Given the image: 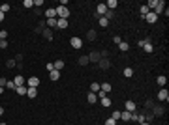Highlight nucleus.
I'll return each mask as SVG.
<instances>
[{"label":"nucleus","mask_w":169,"mask_h":125,"mask_svg":"<svg viewBox=\"0 0 169 125\" xmlns=\"http://www.w3.org/2000/svg\"><path fill=\"white\" fill-rule=\"evenodd\" d=\"M143 19H145V21H147V22H150V24H154V22L158 21V15H156L154 11H148V13L145 15V17H143Z\"/></svg>","instance_id":"nucleus-4"},{"label":"nucleus","mask_w":169,"mask_h":125,"mask_svg":"<svg viewBox=\"0 0 169 125\" xmlns=\"http://www.w3.org/2000/svg\"><path fill=\"white\" fill-rule=\"evenodd\" d=\"M15 92H17L19 95H27V92H28V86H19V88H15Z\"/></svg>","instance_id":"nucleus-21"},{"label":"nucleus","mask_w":169,"mask_h":125,"mask_svg":"<svg viewBox=\"0 0 169 125\" xmlns=\"http://www.w3.org/2000/svg\"><path fill=\"white\" fill-rule=\"evenodd\" d=\"M115 17V11H111V9H107V13H105V19L109 21V19H113Z\"/></svg>","instance_id":"nucleus-37"},{"label":"nucleus","mask_w":169,"mask_h":125,"mask_svg":"<svg viewBox=\"0 0 169 125\" xmlns=\"http://www.w3.org/2000/svg\"><path fill=\"white\" fill-rule=\"evenodd\" d=\"M124 77H126V79L134 77V69H132V67H126V69H124Z\"/></svg>","instance_id":"nucleus-31"},{"label":"nucleus","mask_w":169,"mask_h":125,"mask_svg":"<svg viewBox=\"0 0 169 125\" xmlns=\"http://www.w3.org/2000/svg\"><path fill=\"white\" fill-rule=\"evenodd\" d=\"M0 49H8V41H0Z\"/></svg>","instance_id":"nucleus-45"},{"label":"nucleus","mask_w":169,"mask_h":125,"mask_svg":"<svg viewBox=\"0 0 169 125\" xmlns=\"http://www.w3.org/2000/svg\"><path fill=\"white\" fill-rule=\"evenodd\" d=\"M34 6H38V8H40V6H43V0H34Z\"/></svg>","instance_id":"nucleus-46"},{"label":"nucleus","mask_w":169,"mask_h":125,"mask_svg":"<svg viewBox=\"0 0 169 125\" xmlns=\"http://www.w3.org/2000/svg\"><path fill=\"white\" fill-rule=\"evenodd\" d=\"M57 28H60V30L68 28V19H57Z\"/></svg>","instance_id":"nucleus-11"},{"label":"nucleus","mask_w":169,"mask_h":125,"mask_svg":"<svg viewBox=\"0 0 169 125\" xmlns=\"http://www.w3.org/2000/svg\"><path fill=\"white\" fill-rule=\"evenodd\" d=\"M158 99H160V101H169V92H167V88H162L160 92H158Z\"/></svg>","instance_id":"nucleus-7"},{"label":"nucleus","mask_w":169,"mask_h":125,"mask_svg":"<svg viewBox=\"0 0 169 125\" xmlns=\"http://www.w3.org/2000/svg\"><path fill=\"white\" fill-rule=\"evenodd\" d=\"M70 45L73 47V49H81V47H83V39H81V37H77V36H73V37L70 39Z\"/></svg>","instance_id":"nucleus-2"},{"label":"nucleus","mask_w":169,"mask_h":125,"mask_svg":"<svg viewBox=\"0 0 169 125\" xmlns=\"http://www.w3.org/2000/svg\"><path fill=\"white\" fill-rule=\"evenodd\" d=\"M105 125H116V121L113 118H109V120H105Z\"/></svg>","instance_id":"nucleus-43"},{"label":"nucleus","mask_w":169,"mask_h":125,"mask_svg":"<svg viewBox=\"0 0 169 125\" xmlns=\"http://www.w3.org/2000/svg\"><path fill=\"white\" fill-rule=\"evenodd\" d=\"M6 82H8L6 79H0V86H2V88H6Z\"/></svg>","instance_id":"nucleus-48"},{"label":"nucleus","mask_w":169,"mask_h":125,"mask_svg":"<svg viewBox=\"0 0 169 125\" xmlns=\"http://www.w3.org/2000/svg\"><path fill=\"white\" fill-rule=\"evenodd\" d=\"M156 82H158V86H160V88H165V84H167V79H165V75H160L158 79H156Z\"/></svg>","instance_id":"nucleus-14"},{"label":"nucleus","mask_w":169,"mask_h":125,"mask_svg":"<svg viewBox=\"0 0 169 125\" xmlns=\"http://www.w3.org/2000/svg\"><path fill=\"white\" fill-rule=\"evenodd\" d=\"M139 11H141V17H145V15H147L148 11H150V9H148L147 6H141V8H139Z\"/></svg>","instance_id":"nucleus-35"},{"label":"nucleus","mask_w":169,"mask_h":125,"mask_svg":"<svg viewBox=\"0 0 169 125\" xmlns=\"http://www.w3.org/2000/svg\"><path fill=\"white\" fill-rule=\"evenodd\" d=\"M9 9H11V6H9V4H0V11H2V13H8V11H9Z\"/></svg>","instance_id":"nucleus-28"},{"label":"nucleus","mask_w":169,"mask_h":125,"mask_svg":"<svg viewBox=\"0 0 169 125\" xmlns=\"http://www.w3.org/2000/svg\"><path fill=\"white\" fill-rule=\"evenodd\" d=\"M45 17L47 19H57V9L55 8H47L45 9Z\"/></svg>","instance_id":"nucleus-10"},{"label":"nucleus","mask_w":169,"mask_h":125,"mask_svg":"<svg viewBox=\"0 0 169 125\" xmlns=\"http://www.w3.org/2000/svg\"><path fill=\"white\" fill-rule=\"evenodd\" d=\"M53 65H55V69H57V71H62L66 63H64L62 60H57V62H53Z\"/></svg>","instance_id":"nucleus-19"},{"label":"nucleus","mask_w":169,"mask_h":125,"mask_svg":"<svg viewBox=\"0 0 169 125\" xmlns=\"http://www.w3.org/2000/svg\"><path fill=\"white\" fill-rule=\"evenodd\" d=\"M47 28H57V19H47Z\"/></svg>","instance_id":"nucleus-27"},{"label":"nucleus","mask_w":169,"mask_h":125,"mask_svg":"<svg viewBox=\"0 0 169 125\" xmlns=\"http://www.w3.org/2000/svg\"><path fill=\"white\" fill-rule=\"evenodd\" d=\"M27 86L28 88H38V86H40V79H38V77H30L27 80Z\"/></svg>","instance_id":"nucleus-5"},{"label":"nucleus","mask_w":169,"mask_h":125,"mask_svg":"<svg viewBox=\"0 0 169 125\" xmlns=\"http://www.w3.org/2000/svg\"><path fill=\"white\" fill-rule=\"evenodd\" d=\"M120 112H122V110H113V114H111V118H113V120H120Z\"/></svg>","instance_id":"nucleus-34"},{"label":"nucleus","mask_w":169,"mask_h":125,"mask_svg":"<svg viewBox=\"0 0 169 125\" xmlns=\"http://www.w3.org/2000/svg\"><path fill=\"white\" fill-rule=\"evenodd\" d=\"M164 9H165V2L164 0H158V4H156V8L152 9L156 15H160V13H164Z\"/></svg>","instance_id":"nucleus-3"},{"label":"nucleus","mask_w":169,"mask_h":125,"mask_svg":"<svg viewBox=\"0 0 169 125\" xmlns=\"http://www.w3.org/2000/svg\"><path fill=\"white\" fill-rule=\"evenodd\" d=\"M124 110H128V112H132V114H134V112L137 110V105H135V101H126Z\"/></svg>","instance_id":"nucleus-6"},{"label":"nucleus","mask_w":169,"mask_h":125,"mask_svg":"<svg viewBox=\"0 0 169 125\" xmlns=\"http://www.w3.org/2000/svg\"><path fill=\"white\" fill-rule=\"evenodd\" d=\"M100 88H102V92H103V94H109V92L113 90V86L109 84V82H103V84H100Z\"/></svg>","instance_id":"nucleus-16"},{"label":"nucleus","mask_w":169,"mask_h":125,"mask_svg":"<svg viewBox=\"0 0 169 125\" xmlns=\"http://www.w3.org/2000/svg\"><path fill=\"white\" fill-rule=\"evenodd\" d=\"M4 17H6V15H4V13H2V11H0V22L4 21Z\"/></svg>","instance_id":"nucleus-49"},{"label":"nucleus","mask_w":169,"mask_h":125,"mask_svg":"<svg viewBox=\"0 0 169 125\" xmlns=\"http://www.w3.org/2000/svg\"><path fill=\"white\" fill-rule=\"evenodd\" d=\"M139 125H150V123H148V121H143V123H139Z\"/></svg>","instance_id":"nucleus-50"},{"label":"nucleus","mask_w":169,"mask_h":125,"mask_svg":"<svg viewBox=\"0 0 169 125\" xmlns=\"http://www.w3.org/2000/svg\"><path fill=\"white\" fill-rule=\"evenodd\" d=\"M57 9V17L58 19H68L70 17V9L66 8V6H58V8H55Z\"/></svg>","instance_id":"nucleus-1"},{"label":"nucleus","mask_w":169,"mask_h":125,"mask_svg":"<svg viewBox=\"0 0 169 125\" xmlns=\"http://www.w3.org/2000/svg\"><path fill=\"white\" fill-rule=\"evenodd\" d=\"M25 77L23 75H15V79H13V84H15V88H19V86H25Z\"/></svg>","instance_id":"nucleus-9"},{"label":"nucleus","mask_w":169,"mask_h":125,"mask_svg":"<svg viewBox=\"0 0 169 125\" xmlns=\"http://www.w3.org/2000/svg\"><path fill=\"white\" fill-rule=\"evenodd\" d=\"M27 95L30 99H34V97H38V88H28V92H27Z\"/></svg>","instance_id":"nucleus-20"},{"label":"nucleus","mask_w":169,"mask_h":125,"mask_svg":"<svg viewBox=\"0 0 169 125\" xmlns=\"http://www.w3.org/2000/svg\"><path fill=\"white\" fill-rule=\"evenodd\" d=\"M6 88H8V90H15V84H13V80H8V82H6Z\"/></svg>","instance_id":"nucleus-39"},{"label":"nucleus","mask_w":169,"mask_h":125,"mask_svg":"<svg viewBox=\"0 0 169 125\" xmlns=\"http://www.w3.org/2000/svg\"><path fill=\"white\" fill-rule=\"evenodd\" d=\"M135 121H139V123H143V121H145V114H137V118H135Z\"/></svg>","instance_id":"nucleus-41"},{"label":"nucleus","mask_w":169,"mask_h":125,"mask_svg":"<svg viewBox=\"0 0 169 125\" xmlns=\"http://www.w3.org/2000/svg\"><path fill=\"white\" fill-rule=\"evenodd\" d=\"M118 49H120V50H124V52H126V50H130V45L126 43V41H120V43H118Z\"/></svg>","instance_id":"nucleus-29"},{"label":"nucleus","mask_w":169,"mask_h":125,"mask_svg":"<svg viewBox=\"0 0 169 125\" xmlns=\"http://www.w3.org/2000/svg\"><path fill=\"white\" fill-rule=\"evenodd\" d=\"M2 114H4V108H2V107H0V116H2Z\"/></svg>","instance_id":"nucleus-52"},{"label":"nucleus","mask_w":169,"mask_h":125,"mask_svg":"<svg viewBox=\"0 0 169 125\" xmlns=\"http://www.w3.org/2000/svg\"><path fill=\"white\" fill-rule=\"evenodd\" d=\"M41 36H45V39H47V41H51V39H53V32H51V28H43Z\"/></svg>","instance_id":"nucleus-15"},{"label":"nucleus","mask_w":169,"mask_h":125,"mask_svg":"<svg viewBox=\"0 0 169 125\" xmlns=\"http://www.w3.org/2000/svg\"><path fill=\"white\" fill-rule=\"evenodd\" d=\"M100 90H102V88H100L98 82H92V84H90V92H92V94H98Z\"/></svg>","instance_id":"nucleus-23"},{"label":"nucleus","mask_w":169,"mask_h":125,"mask_svg":"<svg viewBox=\"0 0 169 125\" xmlns=\"http://www.w3.org/2000/svg\"><path fill=\"white\" fill-rule=\"evenodd\" d=\"M154 114H156V116H162V114H164V108H162V107H156L154 108Z\"/></svg>","instance_id":"nucleus-38"},{"label":"nucleus","mask_w":169,"mask_h":125,"mask_svg":"<svg viewBox=\"0 0 169 125\" xmlns=\"http://www.w3.org/2000/svg\"><path fill=\"white\" fill-rule=\"evenodd\" d=\"M6 37H8V32H6V30H2V32H0V41H4Z\"/></svg>","instance_id":"nucleus-42"},{"label":"nucleus","mask_w":169,"mask_h":125,"mask_svg":"<svg viewBox=\"0 0 169 125\" xmlns=\"http://www.w3.org/2000/svg\"><path fill=\"white\" fill-rule=\"evenodd\" d=\"M0 125H6V123H0Z\"/></svg>","instance_id":"nucleus-53"},{"label":"nucleus","mask_w":169,"mask_h":125,"mask_svg":"<svg viewBox=\"0 0 169 125\" xmlns=\"http://www.w3.org/2000/svg\"><path fill=\"white\" fill-rule=\"evenodd\" d=\"M102 60V54H98V52H92L88 56V62H100Z\"/></svg>","instance_id":"nucleus-18"},{"label":"nucleus","mask_w":169,"mask_h":125,"mask_svg":"<svg viewBox=\"0 0 169 125\" xmlns=\"http://www.w3.org/2000/svg\"><path fill=\"white\" fill-rule=\"evenodd\" d=\"M120 120H122V121H130V120H132V112L122 110V112H120Z\"/></svg>","instance_id":"nucleus-12"},{"label":"nucleus","mask_w":169,"mask_h":125,"mask_svg":"<svg viewBox=\"0 0 169 125\" xmlns=\"http://www.w3.org/2000/svg\"><path fill=\"white\" fill-rule=\"evenodd\" d=\"M2 94H4V88H2V86H0V95H2Z\"/></svg>","instance_id":"nucleus-51"},{"label":"nucleus","mask_w":169,"mask_h":125,"mask_svg":"<svg viewBox=\"0 0 169 125\" xmlns=\"http://www.w3.org/2000/svg\"><path fill=\"white\" fill-rule=\"evenodd\" d=\"M113 41H115V43L118 45V43H120V41H122V39H120V36H115V37H113Z\"/></svg>","instance_id":"nucleus-47"},{"label":"nucleus","mask_w":169,"mask_h":125,"mask_svg":"<svg viewBox=\"0 0 169 125\" xmlns=\"http://www.w3.org/2000/svg\"><path fill=\"white\" fill-rule=\"evenodd\" d=\"M45 69H47V71H53V69H55V65H53V62H49V63H45Z\"/></svg>","instance_id":"nucleus-40"},{"label":"nucleus","mask_w":169,"mask_h":125,"mask_svg":"<svg viewBox=\"0 0 169 125\" xmlns=\"http://www.w3.org/2000/svg\"><path fill=\"white\" fill-rule=\"evenodd\" d=\"M96 36H98V34H96V30H88V34H86V39H88V41H94V39H96Z\"/></svg>","instance_id":"nucleus-26"},{"label":"nucleus","mask_w":169,"mask_h":125,"mask_svg":"<svg viewBox=\"0 0 169 125\" xmlns=\"http://www.w3.org/2000/svg\"><path fill=\"white\" fill-rule=\"evenodd\" d=\"M143 49H145V52H152V50H154V47H152V43L147 39V43L143 45Z\"/></svg>","instance_id":"nucleus-24"},{"label":"nucleus","mask_w":169,"mask_h":125,"mask_svg":"<svg viewBox=\"0 0 169 125\" xmlns=\"http://www.w3.org/2000/svg\"><path fill=\"white\" fill-rule=\"evenodd\" d=\"M96 13H98L100 17H105V13H107V6H105V4H98V6H96Z\"/></svg>","instance_id":"nucleus-8"},{"label":"nucleus","mask_w":169,"mask_h":125,"mask_svg":"<svg viewBox=\"0 0 169 125\" xmlns=\"http://www.w3.org/2000/svg\"><path fill=\"white\" fill-rule=\"evenodd\" d=\"M100 26H103V28H107V26H109V21H107V19L105 17H100Z\"/></svg>","instance_id":"nucleus-32"},{"label":"nucleus","mask_w":169,"mask_h":125,"mask_svg":"<svg viewBox=\"0 0 169 125\" xmlns=\"http://www.w3.org/2000/svg\"><path fill=\"white\" fill-rule=\"evenodd\" d=\"M100 103H102V107L103 108H109V107H111V99H109V97H107V95H105V97H102V99H100Z\"/></svg>","instance_id":"nucleus-13"},{"label":"nucleus","mask_w":169,"mask_h":125,"mask_svg":"<svg viewBox=\"0 0 169 125\" xmlns=\"http://www.w3.org/2000/svg\"><path fill=\"white\" fill-rule=\"evenodd\" d=\"M86 101H88L90 105H94L96 101H98V95H96V94H92V92H88V95H86Z\"/></svg>","instance_id":"nucleus-17"},{"label":"nucleus","mask_w":169,"mask_h":125,"mask_svg":"<svg viewBox=\"0 0 169 125\" xmlns=\"http://www.w3.org/2000/svg\"><path fill=\"white\" fill-rule=\"evenodd\" d=\"M49 77H51V80H58V79H60V71H57V69H53V71L49 73Z\"/></svg>","instance_id":"nucleus-22"},{"label":"nucleus","mask_w":169,"mask_h":125,"mask_svg":"<svg viewBox=\"0 0 169 125\" xmlns=\"http://www.w3.org/2000/svg\"><path fill=\"white\" fill-rule=\"evenodd\" d=\"M88 63V56H81L79 58V65H86Z\"/></svg>","instance_id":"nucleus-36"},{"label":"nucleus","mask_w":169,"mask_h":125,"mask_svg":"<svg viewBox=\"0 0 169 125\" xmlns=\"http://www.w3.org/2000/svg\"><path fill=\"white\" fill-rule=\"evenodd\" d=\"M98 65L102 67V69H109V60H100Z\"/></svg>","instance_id":"nucleus-30"},{"label":"nucleus","mask_w":169,"mask_h":125,"mask_svg":"<svg viewBox=\"0 0 169 125\" xmlns=\"http://www.w3.org/2000/svg\"><path fill=\"white\" fill-rule=\"evenodd\" d=\"M8 67H17V63H15V60H8Z\"/></svg>","instance_id":"nucleus-44"},{"label":"nucleus","mask_w":169,"mask_h":125,"mask_svg":"<svg viewBox=\"0 0 169 125\" xmlns=\"http://www.w3.org/2000/svg\"><path fill=\"white\" fill-rule=\"evenodd\" d=\"M107 9H111V11H113V9H115L116 8V6H118V2H116V0H109V2H107Z\"/></svg>","instance_id":"nucleus-25"},{"label":"nucleus","mask_w":169,"mask_h":125,"mask_svg":"<svg viewBox=\"0 0 169 125\" xmlns=\"http://www.w3.org/2000/svg\"><path fill=\"white\" fill-rule=\"evenodd\" d=\"M23 6H25V8H34V0H25V2H23Z\"/></svg>","instance_id":"nucleus-33"}]
</instances>
